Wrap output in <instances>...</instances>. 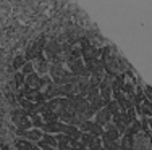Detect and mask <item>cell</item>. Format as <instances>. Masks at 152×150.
Masks as SVG:
<instances>
[{"label": "cell", "mask_w": 152, "mask_h": 150, "mask_svg": "<svg viewBox=\"0 0 152 150\" xmlns=\"http://www.w3.org/2000/svg\"><path fill=\"white\" fill-rule=\"evenodd\" d=\"M39 81H41V76L37 73H32L29 76H26V81H24V86L29 89H36L39 91Z\"/></svg>", "instance_id": "cell-7"}, {"label": "cell", "mask_w": 152, "mask_h": 150, "mask_svg": "<svg viewBox=\"0 0 152 150\" xmlns=\"http://www.w3.org/2000/svg\"><path fill=\"white\" fill-rule=\"evenodd\" d=\"M36 150H41V149H39V147H37V149H36Z\"/></svg>", "instance_id": "cell-27"}, {"label": "cell", "mask_w": 152, "mask_h": 150, "mask_svg": "<svg viewBox=\"0 0 152 150\" xmlns=\"http://www.w3.org/2000/svg\"><path fill=\"white\" fill-rule=\"evenodd\" d=\"M42 120H44V123H55V121H58V115L53 112H45L44 115H41Z\"/></svg>", "instance_id": "cell-14"}, {"label": "cell", "mask_w": 152, "mask_h": 150, "mask_svg": "<svg viewBox=\"0 0 152 150\" xmlns=\"http://www.w3.org/2000/svg\"><path fill=\"white\" fill-rule=\"evenodd\" d=\"M139 128H141V121H133L131 124H129L128 128H126V133H125V136H129V137H133L137 131H139Z\"/></svg>", "instance_id": "cell-11"}, {"label": "cell", "mask_w": 152, "mask_h": 150, "mask_svg": "<svg viewBox=\"0 0 152 150\" xmlns=\"http://www.w3.org/2000/svg\"><path fill=\"white\" fill-rule=\"evenodd\" d=\"M31 121H32V126H34L36 129H41V128H44V124H45L44 120H42V116L37 115V113L31 116Z\"/></svg>", "instance_id": "cell-15"}, {"label": "cell", "mask_w": 152, "mask_h": 150, "mask_svg": "<svg viewBox=\"0 0 152 150\" xmlns=\"http://www.w3.org/2000/svg\"><path fill=\"white\" fill-rule=\"evenodd\" d=\"M21 73L24 74V76H29V74H32L34 73V65H32L31 62H26L24 63V66H23V71Z\"/></svg>", "instance_id": "cell-22"}, {"label": "cell", "mask_w": 152, "mask_h": 150, "mask_svg": "<svg viewBox=\"0 0 152 150\" xmlns=\"http://www.w3.org/2000/svg\"><path fill=\"white\" fill-rule=\"evenodd\" d=\"M99 91H100V97L104 99V102L108 103L112 100V84L105 83V81H102L99 86Z\"/></svg>", "instance_id": "cell-6"}, {"label": "cell", "mask_w": 152, "mask_h": 150, "mask_svg": "<svg viewBox=\"0 0 152 150\" xmlns=\"http://www.w3.org/2000/svg\"><path fill=\"white\" fill-rule=\"evenodd\" d=\"M146 95H147V97H149V99L152 100V87H149V86L146 87Z\"/></svg>", "instance_id": "cell-25"}, {"label": "cell", "mask_w": 152, "mask_h": 150, "mask_svg": "<svg viewBox=\"0 0 152 150\" xmlns=\"http://www.w3.org/2000/svg\"><path fill=\"white\" fill-rule=\"evenodd\" d=\"M112 123H113V126H115V128H117V129H118V133H126V126H125V124H123V121H121L120 115L112 118Z\"/></svg>", "instance_id": "cell-12"}, {"label": "cell", "mask_w": 152, "mask_h": 150, "mask_svg": "<svg viewBox=\"0 0 152 150\" xmlns=\"http://www.w3.org/2000/svg\"><path fill=\"white\" fill-rule=\"evenodd\" d=\"M100 95V91H99V87H89V92H88V95H86V99H88V102L91 103L94 99H97Z\"/></svg>", "instance_id": "cell-16"}, {"label": "cell", "mask_w": 152, "mask_h": 150, "mask_svg": "<svg viewBox=\"0 0 152 150\" xmlns=\"http://www.w3.org/2000/svg\"><path fill=\"white\" fill-rule=\"evenodd\" d=\"M79 129L83 131V133H89L92 134L94 137H102L104 134V128L99 126L97 123H94V121H84V123H81V126H79Z\"/></svg>", "instance_id": "cell-1"}, {"label": "cell", "mask_w": 152, "mask_h": 150, "mask_svg": "<svg viewBox=\"0 0 152 150\" xmlns=\"http://www.w3.org/2000/svg\"><path fill=\"white\" fill-rule=\"evenodd\" d=\"M110 120H112V115L108 113V110L107 108H102L100 112L96 113V121H94V123H97L99 126L105 128V124L110 123Z\"/></svg>", "instance_id": "cell-4"}, {"label": "cell", "mask_w": 152, "mask_h": 150, "mask_svg": "<svg viewBox=\"0 0 152 150\" xmlns=\"http://www.w3.org/2000/svg\"><path fill=\"white\" fill-rule=\"evenodd\" d=\"M42 141L45 142L47 145H50V147H58V142H57V139H55V136H50V134H45L44 133V136H42Z\"/></svg>", "instance_id": "cell-13"}, {"label": "cell", "mask_w": 152, "mask_h": 150, "mask_svg": "<svg viewBox=\"0 0 152 150\" xmlns=\"http://www.w3.org/2000/svg\"><path fill=\"white\" fill-rule=\"evenodd\" d=\"M121 149L123 150H131L133 149V137H129V136H125L121 141Z\"/></svg>", "instance_id": "cell-19"}, {"label": "cell", "mask_w": 152, "mask_h": 150, "mask_svg": "<svg viewBox=\"0 0 152 150\" xmlns=\"http://www.w3.org/2000/svg\"><path fill=\"white\" fill-rule=\"evenodd\" d=\"M15 145H16L18 150H36L37 149V145H34L32 142L28 141V139H16Z\"/></svg>", "instance_id": "cell-8"}, {"label": "cell", "mask_w": 152, "mask_h": 150, "mask_svg": "<svg viewBox=\"0 0 152 150\" xmlns=\"http://www.w3.org/2000/svg\"><path fill=\"white\" fill-rule=\"evenodd\" d=\"M89 150H102L104 149V145H102V141H100V137H96L94 139V142L91 145L88 147Z\"/></svg>", "instance_id": "cell-23"}, {"label": "cell", "mask_w": 152, "mask_h": 150, "mask_svg": "<svg viewBox=\"0 0 152 150\" xmlns=\"http://www.w3.org/2000/svg\"><path fill=\"white\" fill-rule=\"evenodd\" d=\"M149 126H151V129H152V118L149 120Z\"/></svg>", "instance_id": "cell-26"}, {"label": "cell", "mask_w": 152, "mask_h": 150, "mask_svg": "<svg viewBox=\"0 0 152 150\" xmlns=\"http://www.w3.org/2000/svg\"><path fill=\"white\" fill-rule=\"evenodd\" d=\"M47 68H49V63H47V60L44 58V55L39 57L37 58V63H36V73L37 74H42V76H45L47 74Z\"/></svg>", "instance_id": "cell-9"}, {"label": "cell", "mask_w": 152, "mask_h": 150, "mask_svg": "<svg viewBox=\"0 0 152 150\" xmlns=\"http://www.w3.org/2000/svg\"><path fill=\"white\" fill-rule=\"evenodd\" d=\"M94 139H96V137H94L92 134H89V133H83V136H81V142H83V144H86L88 147L94 142Z\"/></svg>", "instance_id": "cell-21"}, {"label": "cell", "mask_w": 152, "mask_h": 150, "mask_svg": "<svg viewBox=\"0 0 152 150\" xmlns=\"http://www.w3.org/2000/svg\"><path fill=\"white\" fill-rule=\"evenodd\" d=\"M61 128H63V123L61 121H55V123H45L44 124V133L45 134H60L61 133Z\"/></svg>", "instance_id": "cell-5"}, {"label": "cell", "mask_w": 152, "mask_h": 150, "mask_svg": "<svg viewBox=\"0 0 152 150\" xmlns=\"http://www.w3.org/2000/svg\"><path fill=\"white\" fill-rule=\"evenodd\" d=\"M24 81H26V76H24L23 73H20V71H18V73L15 74V86L18 89H21L24 86Z\"/></svg>", "instance_id": "cell-18"}, {"label": "cell", "mask_w": 152, "mask_h": 150, "mask_svg": "<svg viewBox=\"0 0 152 150\" xmlns=\"http://www.w3.org/2000/svg\"><path fill=\"white\" fill-rule=\"evenodd\" d=\"M24 63H26L24 57H23V55H18L16 58L13 60V68H15V70H20V68H23V66H24Z\"/></svg>", "instance_id": "cell-20"}, {"label": "cell", "mask_w": 152, "mask_h": 150, "mask_svg": "<svg viewBox=\"0 0 152 150\" xmlns=\"http://www.w3.org/2000/svg\"><path fill=\"white\" fill-rule=\"evenodd\" d=\"M105 108L108 110V113L112 115V118L118 116V113H120V105H118V102H115V100H110V102L107 103Z\"/></svg>", "instance_id": "cell-10"}, {"label": "cell", "mask_w": 152, "mask_h": 150, "mask_svg": "<svg viewBox=\"0 0 152 150\" xmlns=\"http://www.w3.org/2000/svg\"><path fill=\"white\" fill-rule=\"evenodd\" d=\"M141 126H142V129H144V131H146V133H147V126H149V121L142 120V121H141Z\"/></svg>", "instance_id": "cell-24"}, {"label": "cell", "mask_w": 152, "mask_h": 150, "mask_svg": "<svg viewBox=\"0 0 152 150\" xmlns=\"http://www.w3.org/2000/svg\"><path fill=\"white\" fill-rule=\"evenodd\" d=\"M18 137H23V139H28V141H34V142H39L42 141V136H44V133H41V129H29V131H23V129H18L16 131Z\"/></svg>", "instance_id": "cell-2"}, {"label": "cell", "mask_w": 152, "mask_h": 150, "mask_svg": "<svg viewBox=\"0 0 152 150\" xmlns=\"http://www.w3.org/2000/svg\"><path fill=\"white\" fill-rule=\"evenodd\" d=\"M47 108H49V112L57 113V112L60 110V99H53V100H50V102L47 103Z\"/></svg>", "instance_id": "cell-17"}, {"label": "cell", "mask_w": 152, "mask_h": 150, "mask_svg": "<svg viewBox=\"0 0 152 150\" xmlns=\"http://www.w3.org/2000/svg\"><path fill=\"white\" fill-rule=\"evenodd\" d=\"M12 118H13V123L18 126V129H23V131H29V128L32 126V121L28 120V116L24 115H18L16 112H12Z\"/></svg>", "instance_id": "cell-3"}]
</instances>
